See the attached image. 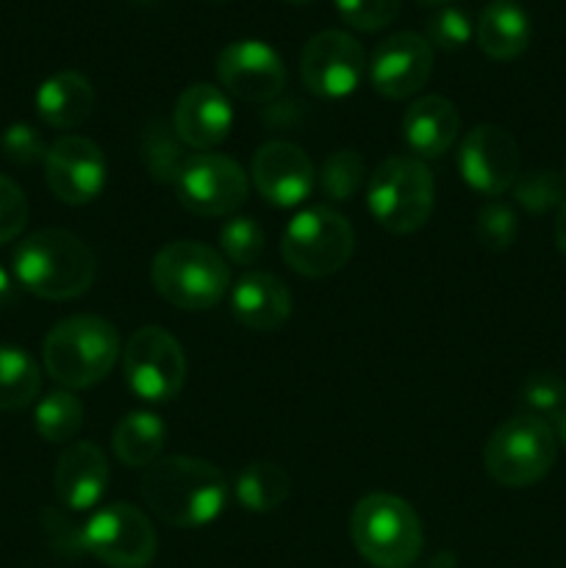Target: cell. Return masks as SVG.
I'll return each mask as SVG.
<instances>
[{
  "label": "cell",
  "instance_id": "1",
  "mask_svg": "<svg viewBox=\"0 0 566 568\" xmlns=\"http://www.w3.org/2000/svg\"><path fill=\"white\" fill-rule=\"evenodd\" d=\"M142 499L164 525L192 530L220 519L228 505V480L209 460L166 455L144 469Z\"/></svg>",
  "mask_w": 566,
  "mask_h": 568
},
{
  "label": "cell",
  "instance_id": "2",
  "mask_svg": "<svg viewBox=\"0 0 566 568\" xmlns=\"http://www.w3.org/2000/svg\"><path fill=\"white\" fill-rule=\"evenodd\" d=\"M14 277L26 292L42 300H75L92 288L98 258L75 233L44 227L14 250Z\"/></svg>",
  "mask_w": 566,
  "mask_h": 568
},
{
  "label": "cell",
  "instance_id": "3",
  "mask_svg": "<svg viewBox=\"0 0 566 568\" xmlns=\"http://www.w3.org/2000/svg\"><path fill=\"white\" fill-rule=\"evenodd\" d=\"M122 353L120 333L103 316L78 314L61 320L44 336L42 361L48 375L67 392L98 386Z\"/></svg>",
  "mask_w": 566,
  "mask_h": 568
},
{
  "label": "cell",
  "instance_id": "4",
  "mask_svg": "<svg viewBox=\"0 0 566 568\" xmlns=\"http://www.w3.org/2000/svg\"><path fill=\"white\" fill-rule=\"evenodd\" d=\"M150 277L161 297L181 311H209L231 288V264L200 242H172L155 253Z\"/></svg>",
  "mask_w": 566,
  "mask_h": 568
},
{
  "label": "cell",
  "instance_id": "5",
  "mask_svg": "<svg viewBox=\"0 0 566 568\" xmlns=\"http://www.w3.org/2000/svg\"><path fill=\"white\" fill-rule=\"evenodd\" d=\"M350 538L361 558L375 568H408L425 544L416 510L394 494L361 499L350 516Z\"/></svg>",
  "mask_w": 566,
  "mask_h": 568
},
{
  "label": "cell",
  "instance_id": "6",
  "mask_svg": "<svg viewBox=\"0 0 566 568\" xmlns=\"http://www.w3.org/2000/svg\"><path fill=\"white\" fill-rule=\"evenodd\" d=\"M436 205V183L425 161L392 155L381 161L366 186V209L377 225L397 236L420 231Z\"/></svg>",
  "mask_w": 566,
  "mask_h": 568
},
{
  "label": "cell",
  "instance_id": "7",
  "mask_svg": "<svg viewBox=\"0 0 566 568\" xmlns=\"http://www.w3.org/2000/svg\"><path fill=\"white\" fill-rule=\"evenodd\" d=\"M558 438L547 419L519 414L505 419L483 447V466L497 486L527 488L555 466Z\"/></svg>",
  "mask_w": 566,
  "mask_h": 568
},
{
  "label": "cell",
  "instance_id": "8",
  "mask_svg": "<svg viewBox=\"0 0 566 568\" xmlns=\"http://www.w3.org/2000/svg\"><path fill=\"white\" fill-rule=\"evenodd\" d=\"M353 225L327 205H311L289 220L281 239L283 261L303 277H327L353 255Z\"/></svg>",
  "mask_w": 566,
  "mask_h": 568
},
{
  "label": "cell",
  "instance_id": "9",
  "mask_svg": "<svg viewBox=\"0 0 566 568\" xmlns=\"http://www.w3.org/2000/svg\"><path fill=\"white\" fill-rule=\"evenodd\" d=\"M122 372L139 399L170 403L186 383V355L181 342L164 327H139L122 349Z\"/></svg>",
  "mask_w": 566,
  "mask_h": 568
},
{
  "label": "cell",
  "instance_id": "10",
  "mask_svg": "<svg viewBox=\"0 0 566 568\" xmlns=\"http://www.w3.org/2000/svg\"><path fill=\"white\" fill-rule=\"evenodd\" d=\"M78 544L83 552L109 568H148L159 549L148 516L125 503L100 508L78 530Z\"/></svg>",
  "mask_w": 566,
  "mask_h": 568
},
{
  "label": "cell",
  "instance_id": "11",
  "mask_svg": "<svg viewBox=\"0 0 566 568\" xmlns=\"http://www.w3.org/2000/svg\"><path fill=\"white\" fill-rule=\"evenodd\" d=\"M250 181L242 166L222 153H192L175 178L178 203L198 216H233L244 205Z\"/></svg>",
  "mask_w": 566,
  "mask_h": 568
},
{
  "label": "cell",
  "instance_id": "12",
  "mask_svg": "<svg viewBox=\"0 0 566 568\" xmlns=\"http://www.w3.org/2000/svg\"><path fill=\"white\" fill-rule=\"evenodd\" d=\"M366 53L355 37L344 31H320L300 53V78L316 98L342 100L361 87Z\"/></svg>",
  "mask_w": 566,
  "mask_h": 568
},
{
  "label": "cell",
  "instance_id": "13",
  "mask_svg": "<svg viewBox=\"0 0 566 568\" xmlns=\"http://www.w3.org/2000/svg\"><path fill=\"white\" fill-rule=\"evenodd\" d=\"M42 164L50 192L67 205H87L98 200L109 178V164L100 144L75 133L55 139Z\"/></svg>",
  "mask_w": 566,
  "mask_h": 568
},
{
  "label": "cell",
  "instance_id": "14",
  "mask_svg": "<svg viewBox=\"0 0 566 568\" xmlns=\"http://www.w3.org/2000/svg\"><path fill=\"white\" fill-rule=\"evenodd\" d=\"M458 170L466 186L483 197H499L519 178V144L505 128L477 125L466 131L458 150Z\"/></svg>",
  "mask_w": 566,
  "mask_h": 568
},
{
  "label": "cell",
  "instance_id": "15",
  "mask_svg": "<svg viewBox=\"0 0 566 568\" xmlns=\"http://www.w3.org/2000/svg\"><path fill=\"white\" fill-rule=\"evenodd\" d=\"M216 78L233 98L247 103L275 100L286 87V64L281 55L259 39H239L216 55Z\"/></svg>",
  "mask_w": 566,
  "mask_h": 568
},
{
  "label": "cell",
  "instance_id": "16",
  "mask_svg": "<svg viewBox=\"0 0 566 568\" xmlns=\"http://www.w3.org/2000/svg\"><path fill=\"white\" fill-rule=\"evenodd\" d=\"M366 70L377 94L388 100H405L420 92L431 78L433 48L420 33H392L377 44Z\"/></svg>",
  "mask_w": 566,
  "mask_h": 568
},
{
  "label": "cell",
  "instance_id": "17",
  "mask_svg": "<svg viewBox=\"0 0 566 568\" xmlns=\"http://www.w3.org/2000/svg\"><path fill=\"white\" fill-rule=\"evenodd\" d=\"M255 189L266 203L277 209H294L314 192L316 172L309 155L292 142H266L255 150L253 170Z\"/></svg>",
  "mask_w": 566,
  "mask_h": 568
},
{
  "label": "cell",
  "instance_id": "18",
  "mask_svg": "<svg viewBox=\"0 0 566 568\" xmlns=\"http://www.w3.org/2000/svg\"><path fill=\"white\" fill-rule=\"evenodd\" d=\"M172 128L183 148L211 153L225 142L233 128L231 100L211 83H192L178 98L175 111H172Z\"/></svg>",
  "mask_w": 566,
  "mask_h": 568
},
{
  "label": "cell",
  "instance_id": "19",
  "mask_svg": "<svg viewBox=\"0 0 566 568\" xmlns=\"http://www.w3.org/2000/svg\"><path fill=\"white\" fill-rule=\"evenodd\" d=\"M55 499L72 514L92 510L109 488V464L98 444L78 442L61 453L53 471Z\"/></svg>",
  "mask_w": 566,
  "mask_h": 568
},
{
  "label": "cell",
  "instance_id": "20",
  "mask_svg": "<svg viewBox=\"0 0 566 568\" xmlns=\"http://www.w3.org/2000/svg\"><path fill=\"white\" fill-rule=\"evenodd\" d=\"M231 311L250 331H277L292 316V292L270 272H247L231 286Z\"/></svg>",
  "mask_w": 566,
  "mask_h": 568
},
{
  "label": "cell",
  "instance_id": "21",
  "mask_svg": "<svg viewBox=\"0 0 566 568\" xmlns=\"http://www.w3.org/2000/svg\"><path fill=\"white\" fill-rule=\"evenodd\" d=\"M403 136L414 159H438L461 136V114L442 94H427L405 109Z\"/></svg>",
  "mask_w": 566,
  "mask_h": 568
},
{
  "label": "cell",
  "instance_id": "22",
  "mask_svg": "<svg viewBox=\"0 0 566 568\" xmlns=\"http://www.w3.org/2000/svg\"><path fill=\"white\" fill-rule=\"evenodd\" d=\"M94 109V89L87 75L75 70H61L42 81L37 89V114L42 116L44 125L70 128L83 125Z\"/></svg>",
  "mask_w": 566,
  "mask_h": 568
},
{
  "label": "cell",
  "instance_id": "23",
  "mask_svg": "<svg viewBox=\"0 0 566 568\" xmlns=\"http://www.w3.org/2000/svg\"><path fill=\"white\" fill-rule=\"evenodd\" d=\"M477 44L494 61H514L530 44V17L514 0H492L475 28Z\"/></svg>",
  "mask_w": 566,
  "mask_h": 568
},
{
  "label": "cell",
  "instance_id": "24",
  "mask_svg": "<svg viewBox=\"0 0 566 568\" xmlns=\"http://www.w3.org/2000/svg\"><path fill=\"white\" fill-rule=\"evenodd\" d=\"M164 422L150 410H133V414L122 416L120 425L114 427V436H111L117 460L131 466V469H148L150 464H155L164 453Z\"/></svg>",
  "mask_w": 566,
  "mask_h": 568
},
{
  "label": "cell",
  "instance_id": "25",
  "mask_svg": "<svg viewBox=\"0 0 566 568\" xmlns=\"http://www.w3.org/2000/svg\"><path fill=\"white\" fill-rule=\"evenodd\" d=\"M292 488V477L275 460H253L236 477V499L250 514H272L281 508Z\"/></svg>",
  "mask_w": 566,
  "mask_h": 568
},
{
  "label": "cell",
  "instance_id": "26",
  "mask_svg": "<svg viewBox=\"0 0 566 568\" xmlns=\"http://www.w3.org/2000/svg\"><path fill=\"white\" fill-rule=\"evenodd\" d=\"M39 364L22 347L0 344V410H22L39 397Z\"/></svg>",
  "mask_w": 566,
  "mask_h": 568
},
{
  "label": "cell",
  "instance_id": "27",
  "mask_svg": "<svg viewBox=\"0 0 566 568\" xmlns=\"http://www.w3.org/2000/svg\"><path fill=\"white\" fill-rule=\"evenodd\" d=\"M139 155H142L144 170L150 172V178L159 183H172L175 186V178L181 172L186 153H183V142L178 139L175 128L166 125V122H150L142 133V144H139Z\"/></svg>",
  "mask_w": 566,
  "mask_h": 568
},
{
  "label": "cell",
  "instance_id": "28",
  "mask_svg": "<svg viewBox=\"0 0 566 568\" xmlns=\"http://www.w3.org/2000/svg\"><path fill=\"white\" fill-rule=\"evenodd\" d=\"M33 425L37 433L50 444H67L75 438L83 425V403L72 392H50L42 397L33 410Z\"/></svg>",
  "mask_w": 566,
  "mask_h": 568
},
{
  "label": "cell",
  "instance_id": "29",
  "mask_svg": "<svg viewBox=\"0 0 566 568\" xmlns=\"http://www.w3.org/2000/svg\"><path fill=\"white\" fill-rule=\"evenodd\" d=\"M514 197L527 214H547L549 209H560L566 200V175L558 170L519 172Z\"/></svg>",
  "mask_w": 566,
  "mask_h": 568
},
{
  "label": "cell",
  "instance_id": "30",
  "mask_svg": "<svg viewBox=\"0 0 566 568\" xmlns=\"http://www.w3.org/2000/svg\"><path fill=\"white\" fill-rule=\"evenodd\" d=\"M366 166L355 150H336L325 159L320 170V189L325 192L327 200L333 203H347L358 194L361 183H364Z\"/></svg>",
  "mask_w": 566,
  "mask_h": 568
},
{
  "label": "cell",
  "instance_id": "31",
  "mask_svg": "<svg viewBox=\"0 0 566 568\" xmlns=\"http://www.w3.org/2000/svg\"><path fill=\"white\" fill-rule=\"evenodd\" d=\"M264 253V231L253 216H231L220 227V255L228 264L253 266Z\"/></svg>",
  "mask_w": 566,
  "mask_h": 568
},
{
  "label": "cell",
  "instance_id": "32",
  "mask_svg": "<svg viewBox=\"0 0 566 568\" xmlns=\"http://www.w3.org/2000/svg\"><path fill=\"white\" fill-rule=\"evenodd\" d=\"M516 233H519V220H516V211L511 205L494 200L477 211L475 236L486 250L503 253L516 242Z\"/></svg>",
  "mask_w": 566,
  "mask_h": 568
},
{
  "label": "cell",
  "instance_id": "33",
  "mask_svg": "<svg viewBox=\"0 0 566 568\" xmlns=\"http://www.w3.org/2000/svg\"><path fill=\"white\" fill-rule=\"evenodd\" d=\"M522 405L538 419L558 416L566 408V383L553 372H536L522 386Z\"/></svg>",
  "mask_w": 566,
  "mask_h": 568
},
{
  "label": "cell",
  "instance_id": "34",
  "mask_svg": "<svg viewBox=\"0 0 566 568\" xmlns=\"http://www.w3.org/2000/svg\"><path fill=\"white\" fill-rule=\"evenodd\" d=\"M336 9L355 31H381L397 17L400 0H336Z\"/></svg>",
  "mask_w": 566,
  "mask_h": 568
},
{
  "label": "cell",
  "instance_id": "35",
  "mask_svg": "<svg viewBox=\"0 0 566 568\" xmlns=\"http://www.w3.org/2000/svg\"><path fill=\"white\" fill-rule=\"evenodd\" d=\"M0 150L17 166H33L48 155L42 133L28 122H14V125L6 128L3 136H0Z\"/></svg>",
  "mask_w": 566,
  "mask_h": 568
},
{
  "label": "cell",
  "instance_id": "36",
  "mask_svg": "<svg viewBox=\"0 0 566 568\" xmlns=\"http://www.w3.org/2000/svg\"><path fill=\"white\" fill-rule=\"evenodd\" d=\"M469 39H472V22L461 9L444 6V9H438L436 14L427 20V42H431V48L436 44V48L442 50H458L464 48Z\"/></svg>",
  "mask_w": 566,
  "mask_h": 568
},
{
  "label": "cell",
  "instance_id": "37",
  "mask_svg": "<svg viewBox=\"0 0 566 568\" xmlns=\"http://www.w3.org/2000/svg\"><path fill=\"white\" fill-rule=\"evenodd\" d=\"M26 222H28L26 192H22L11 178L0 175V244L20 236Z\"/></svg>",
  "mask_w": 566,
  "mask_h": 568
},
{
  "label": "cell",
  "instance_id": "38",
  "mask_svg": "<svg viewBox=\"0 0 566 568\" xmlns=\"http://www.w3.org/2000/svg\"><path fill=\"white\" fill-rule=\"evenodd\" d=\"M555 244H558L560 255L566 258V200L560 203L558 214H555Z\"/></svg>",
  "mask_w": 566,
  "mask_h": 568
},
{
  "label": "cell",
  "instance_id": "39",
  "mask_svg": "<svg viewBox=\"0 0 566 568\" xmlns=\"http://www.w3.org/2000/svg\"><path fill=\"white\" fill-rule=\"evenodd\" d=\"M11 300H14V281H11L9 272L0 266V308H6Z\"/></svg>",
  "mask_w": 566,
  "mask_h": 568
},
{
  "label": "cell",
  "instance_id": "40",
  "mask_svg": "<svg viewBox=\"0 0 566 568\" xmlns=\"http://www.w3.org/2000/svg\"><path fill=\"white\" fill-rule=\"evenodd\" d=\"M555 438H558L560 447L566 449V408L555 416Z\"/></svg>",
  "mask_w": 566,
  "mask_h": 568
},
{
  "label": "cell",
  "instance_id": "41",
  "mask_svg": "<svg viewBox=\"0 0 566 568\" xmlns=\"http://www.w3.org/2000/svg\"><path fill=\"white\" fill-rule=\"evenodd\" d=\"M420 3H425V6H447V3H453V0H420Z\"/></svg>",
  "mask_w": 566,
  "mask_h": 568
},
{
  "label": "cell",
  "instance_id": "42",
  "mask_svg": "<svg viewBox=\"0 0 566 568\" xmlns=\"http://www.w3.org/2000/svg\"><path fill=\"white\" fill-rule=\"evenodd\" d=\"M286 3H294V6H303V3H314V0H286Z\"/></svg>",
  "mask_w": 566,
  "mask_h": 568
},
{
  "label": "cell",
  "instance_id": "43",
  "mask_svg": "<svg viewBox=\"0 0 566 568\" xmlns=\"http://www.w3.org/2000/svg\"><path fill=\"white\" fill-rule=\"evenodd\" d=\"M137 3H155V0H137Z\"/></svg>",
  "mask_w": 566,
  "mask_h": 568
},
{
  "label": "cell",
  "instance_id": "44",
  "mask_svg": "<svg viewBox=\"0 0 566 568\" xmlns=\"http://www.w3.org/2000/svg\"><path fill=\"white\" fill-rule=\"evenodd\" d=\"M211 3H225V0H211Z\"/></svg>",
  "mask_w": 566,
  "mask_h": 568
}]
</instances>
